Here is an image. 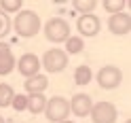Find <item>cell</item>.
<instances>
[{
	"label": "cell",
	"mask_w": 131,
	"mask_h": 123,
	"mask_svg": "<svg viewBox=\"0 0 131 123\" xmlns=\"http://www.w3.org/2000/svg\"><path fill=\"white\" fill-rule=\"evenodd\" d=\"M13 30L17 32L21 38H32L36 36L40 28H42V21H40L38 13L36 11H30V9H21L17 15H15V19L11 21Z\"/></svg>",
	"instance_id": "obj_1"
},
{
	"label": "cell",
	"mask_w": 131,
	"mask_h": 123,
	"mask_svg": "<svg viewBox=\"0 0 131 123\" xmlns=\"http://www.w3.org/2000/svg\"><path fill=\"white\" fill-rule=\"evenodd\" d=\"M42 32L49 43H55V45H61L68 40V36H72V28L63 17H51L42 26Z\"/></svg>",
	"instance_id": "obj_2"
},
{
	"label": "cell",
	"mask_w": 131,
	"mask_h": 123,
	"mask_svg": "<svg viewBox=\"0 0 131 123\" xmlns=\"http://www.w3.org/2000/svg\"><path fill=\"white\" fill-rule=\"evenodd\" d=\"M45 115L49 121L53 123H61L70 117V102L63 96H53L47 98V106H45Z\"/></svg>",
	"instance_id": "obj_3"
},
{
	"label": "cell",
	"mask_w": 131,
	"mask_h": 123,
	"mask_svg": "<svg viewBox=\"0 0 131 123\" xmlns=\"http://www.w3.org/2000/svg\"><path fill=\"white\" fill-rule=\"evenodd\" d=\"M66 66H68V55H66L63 49L55 47V49H47L42 53V60H40V68H45L51 74H57V72H63Z\"/></svg>",
	"instance_id": "obj_4"
},
{
	"label": "cell",
	"mask_w": 131,
	"mask_h": 123,
	"mask_svg": "<svg viewBox=\"0 0 131 123\" xmlns=\"http://www.w3.org/2000/svg\"><path fill=\"white\" fill-rule=\"evenodd\" d=\"M93 123H116L118 119V110L116 106L108 100H100L91 106V112H89Z\"/></svg>",
	"instance_id": "obj_5"
},
{
	"label": "cell",
	"mask_w": 131,
	"mask_h": 123,
	"mask_svg": "<svg viewBox=\"0 0 131 123\" xmlns=\"http://www.w3.org/2000/svg\"><path fill=\"white\" fill-rule=\"evenodd\" d=\"M95 81H97V85L102 89H108V91L110 89H116L123 83V70L118 66H112V64L102 66L97 70V74H95Z\"/></svg>",
	"instance_id": "obj_6"
},
{
	"label": "cell",
	"mask_w": 131,
	"mask_h": 123,
	"mask_svg": "<svg viewBox=\"0 0 131 123\" xmlns=\"http://www.w3.org/2000/svg\"><path fill=\"white\" fill-rule=\"evenodd\" d=\"M15 68L19 70V74L23 79H30L34 74H40V57L36 53H23L17 62H15Z\"/></svg>",
	"instance_id": "obj_7"
},
{
	"label": "cell",
	"mask_w": 131,
	"mask_h": 123,
	"mask_svg": "<svg viewBox=\"0 0 131 123\" xmlns=\"http://www.w3.org/2000/svg\"><path fill=\"white\" fill-rule=\"evenodd\" d=\"M76 30H78V34L80 38H91V36H97L100 34V30H102V21L100 17H97L95 13L91 15H80L78 21H76Z\"/></svg>",
	"instance_id": "obj_8"
},
{
	"label": "cell",
	"mask_w": 131,
	"mask_h": 123,
	"mask_svg": "<svg viewBox=\"0 0 131 123\" xmlns=\"http://www.w3.org/2000/svg\"><path fill=\"white\" fill-rule=\"evenodd\" d=\"M68 102H70V115H74V117H89L91 106H93V100L89 93H76Z\"/></svg>",
	"instance_id": "obj_9"
},
{
	"label": "cell",
	"mask_w": 131,
	"mask_h": 123,
	"mask_svg": "<svg viewBox=\"0 0 131 123\" xmlns=\"http://www.w3.org/2000/svg\"><path fill=\"white\" fill-rule=\"evenodd\" d=\"M108 30L116 36H125L131 32V15L129 13H116V15H110L108 17Z\"/></svg>",
	"instance_id": "obj_10"
},
{
	"label": "cell",
	"mask_w": 131,
	"mask_h": 123,
	"mask_svg": "<svg viewBox=\"0 0 131 123\" xmlns=\"http://www.w3.org/2000/svg\"><path fill=\"white\" fill-rule=\"evenodd\" d=\"M15 55H13V49L9 43L0 40V77H6L15 70Z\"/></svg>",
	"instance_id": "obj_11"
},
{
	"label": "cell",
	"mask_w": 131,
	"mask_h": 123,
	"mask_svg": "<svg viewBox=\"0 0 131 123\" xmlns=\"http://www.w3.org/2000/svg\"><path fill=\"white\" fill-rule=\"evenodd\" d=\"M23 87H26V96H34V93H45L47 87H49V79L45 74H34L26 79V83H23Z\"/></svg>",
	"instance_id": "obj_12"
},
{
	"label": "cell",
	"mask_w": 131,
	"mask_h": 123,
	"mask_svg": "<svg viewBox=\"0 0 131 123\" xmlns=\"http://www.w3.org/2000/svg\"><path fill=\"white\" fill-rule=\"evenodd\" d=\"M45 106H47V98H45V93L26 96V110H30L32 115H40V112H45Z\"/></svg>",
	"instance_id": "obj_13"
},
{
	"label": "cell",
	"mask_w": 131,
	"mask_h": 123,
	"mask_svg": "<svg viewBox=\"0 0 131 123\" xmlns=\"http://www.w3.org/2000/svg\"><path fill=\"white\" fill-rule=\"evenodd\" d=\"M63 51L66 55H78L85 51V40L80 36H68V40L63 43Z\"/></svg>",
	"instance_id": "obj_14"
},
{
	"label": "cell",
	"mask_w": 131,
	"mask_h": 123,
	"mask_svg": "<svg viewBox=\"0 0 131 123\" xmlns=\"http://www.w3.org/2000/svg\"><path fill=\"white\" fill-rule=\"evenodd\" d=\"M93 81V70L87 66V64H80V66H76L74 70V83L76 85H89Z\"/></svg>",
	"instance_id": "obj_15"
},
{
	"label": "cell",
	"mask_w": 131,
	"mask_h": 123,
	"mask_svg": "<svg viewBox=\"0 0 131 123\" xmlns=\"http://www.w3.org/2000/svg\"><path fill=\"white\" fill-rule=\"evenodd\" d=\"M15 98V91L9 83H0V108H9Z\"/></svg>",
	"instance_id": "obj_16"
},
{
	"label": "cell",
	"mask_w": 131,
	"mask_h": 123,
	"mask_svg": "<svg viewBox=\"0 0 131 123\" xmlns=\"http://www.w3.org/2000/svg\"><path fill=\"white\" fill-rule=\"evenodd\" d=\"M21 9H23L21 0H0V11H2L4 15H11V13L17 15Z\"/></svg>",
	"instance_id": "obj_17"
},
{
	"label": "cell",
	"mask_w": 131,
	"mask_h": 123,
	"mask_svg": "<svg viewBox=\"0 0 131 123\" xmlns=\"http://www.w3.org/2000/svg\"><path fill=\"white\" fill-rule=\"evenodd\" d=\"M102 6H104V11H106V13L116 15V13H123V11H125L127 2H125V0H104Z\"/></svg>",
	"instance_id": "obj_18"
},
{
	"label": "cell",
	"mask_w": 131,
	"mask_h": 123,
	"mask_svg": "<svg viewBox=\"0 0 131 123\" xmlns=\"http://www.w3.org/2000/svg\"><path fill=\"white\" fill-rule=\"evenodd\" d=\"M74 9H76L80 15H91V13H95V9H97V2H95V0H76V2H74Z\"/></svg>",
	"instance_id": "obj_19"
},
{
	"label": "cell",
	"mask_w": 131,
	"mask_h": 123,
	"mask_svg": "<svg viewBox=\"0 0 131 123\" xmlns=\"http://www.w3.org/2000/svg\"><path fill=\"white\" fill-rule=\"evenodd\" d=\"M11 30H13V26H11V17L0 11V40H2L6 34H9Z\"/></svg>",
	"instance_id": "obj_20"
},
{
	"label": "cell",
	"mask_w": 131,
	"mask_h": 123,
	"mask_svg": "<svg viewBox=\"0 0 131 123\" xmlns=\"http://www.w3.org/2000/svg\"><path fill=\"white\" fill-rule=\"evenodd\" d=\"M11 106H13L15 110H26V93H21V96H17V93H15V98H13Z\"/></svg>",
	"instance_id": "obj_21"
},
{
	"label": "cell",
	"mask_w": 131,
	"mask_h": 123,
	"mask_svg": "<svg viewBox=\"0 0 131 123\" xmlns=\"http://www.w3.org/2000/svg\"><path fill=\"white\" fill-rule=\"evenodd\" d=\"M0 123H6V121H4V117H2V115H0Z\"/></svg>",
	"instance_id": "obj_22"
},
{
	"label": "cell",
	"mask_w": 131,
	"mask_h": 123,
	"mask_svg": "<svg viewBox=\"0 0 131 123\" xmlns=\"http://www.w3.org/2000/svg\"><path fill=\"white\" fill-rule=\"evenodd\" d=\"M61 123H74V121H70V119H66V121H61Z\"/></svg>",
	"instance_id": "obj_23"
},
{
	"label": "cell",
	"mask_w": 131,
	"mask_h": 123,
	"mask_svg": "<svg viewBox=\"0 0 131 123\" xmlns=\"http://www.w3.org/2000/svg\"><path fill=\"white\" fill-rule=\"evenodd\" d=\"M125 123H131V119H127V121H125Z\"/></svg>",
	"instance_id": "obj_24"
}]
</instances>
